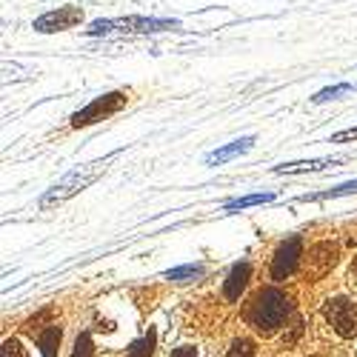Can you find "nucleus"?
Here are the masks:
<instances>
[{
	"label": "nucleus",
	"mask_w": 357,
	"mask_h": 357,
	"mask_svg": "<svg viewBox=\"0 0 357 357\" xmlns=\"http://www.w3.org/2000/svg\"><path fill=\"white\" fill-rule=\"evenodd\" d=\"M200 275H203V266L189 263V266H177V269H169V272H166V280H174V283H192V280H197Z\"/></svg>",
	"instance_id": "obj_15"
},
{
	"label": "nucleus",
	"mask_w": 357,
	"mask_h": 357,
	"mask_svg": "<svg viewBox=\"0 0 357 357\" xmlns=\"http://www.w3.org/2000/svg\"><path fill=\"white\" fill-rule=\"evenodd\" d=\"M169 29H181L177 20H163V17H121V20H95L86 29L89 38L100 35H155V32H169Z\"/></svg>",
	"instance_id": "obj_3"
},
{
	"label": "nucleus",
	"mask_w": 357,
	"mask_h": 357,
	"mask_svg": "<svg viewBox=\"0 0 357 357\" xmlns=\"http://www.w3.org/2000/svg\"><path fill=\"white\" fill-rule=\"evenodd\" d=\"M249 278H252V266H249L246 260H241V263L231 266V272H229V278H226V283H223V294H226L229 303L241 301L243 289L249 286Z\"/></svg>",
	"instance_id": "obj_9"
},
{
	"label": "nucleus",
	"mask_w": 357,
	"mask_h": 357,
	"mask_svg": "<svg viewBox=\"0 0 357 357\" xmlns=\"http://www.w3.org/2000/svg\"><path fill=\"white\" fill-rule=\"evenodd\" d=\"M357 192V181H349V183H340V186H335V189H329V192H320V195H303L301 200H332V197H343V195H354Z\"/></svg>",
	"instance_id": "obj_17"
},
{
	"label": "nucleus",
	"mask_w": 357,
	"mask_h": 357,
	"mask_svg": "<svg viewBox=\"0 0 357 357\" xmlns=\"http://www.w3.org/2000/svg\"><path fill=\"white\" fill-rule=\"evenodd\" d=\"M337 263V246L332 243H317L309 249V257H306V269H309V278H323L326 272H332V266Z\"/></svg>",
	"instance_id": "obj_8"
},
{
	"label": "nucleus",
	"mask_w": 357,
	"mask_h": 357,
	"mask_svg": "<svg viewBox=\"0 0 357 357\" xmlns=\"http://www.w3.org/2000/svg\"><path fill=\"white\" fill-rule=\"evenodd\" d=\"M329 166H340V160L335 158H320V160H297V163H280L272 172L275 174H309V172H323Z\"/></svg>",
	"instance_id": "obj_11"
},
{
	"label": "nucleus",
	"mask_w": 357,
	"mask_h": 357,
	"mask_svg": "<svg viewBox=\"0 0 357 357\" xmlns=\"http://www.w3.org/2000/svg\"><path fill=\"white\" fill-rule=\"evenodd\" d=\"M0 357H29L26 346L17 340V337H6L3 340V351H0Z\"/></svg>",
	"instance_id": "obj_20"
},
{
	"label": "nucleus",
	"mask_w": 357,
	"mask_h": 357,
	"mask_svg": "<svg viewBox=\"0 0 357 357\" xmlns=\"http://www.w3.org/2000/svg\"><path fill=\"white\" fill-rule=\"evenodd\" d=\"M117 158V152L114 155H109V158H103V160H95V163H86V166H77V169H72L63 181H57L43 197H40V209L46 212V209H54V206H61V203H66L69 197H75L77 192H83V189H89L92 186L98 177L106 172V166L112 163Z\"/></svg>",
	"instance_id": "obj_2"
},
{
	"label": "nucleus",
	"mask_w": 357,
	"mask_h": 357,
	"mask_svg": "<svg viewBox=\"0 0 357 357\" xmlns=\"http://www.w3.org/2000/svg\"><path fill=\"white\" fill-rule=\"evenodd\" d=\"M72 357H95V343H92V335H89V332H83V335H77V340H75V351H72Z\"/></svg>",
	"instance_id": "obj_19"
},
{
	"label": "nucleus",
	"mask_w": 357,
	"mask_h": 357,
	"mask_svg": "<svg viewBox=\"0 0 357 357\" xmlns=\"http://www.w3.org/2000/svg\"><path fill=\"white\" fill-rule=\"evenodd\" d=\"M291 314V297L286 291H280L278 286H269V289H260L252 301L246 303L243 309V317L252 329L263 337L275 335L280 326H286Z\"/></svg>",
	"instance_id": "obj_1"
},
{
	"label": "nucleus",
	"mask_w": 357,
	"mask_h": 357,
	"mask_svg": "<svg viewBox=\"0 0 357 357\" xmlns=\"http://www.w3.org/2000/svg\"><path fill=\"white\" fill-rule=\"evenodd\" d=\"M351 140H357V126H351V129H343V132L332 135V140H329V143H351Z\"/></svg>",
	"instance_id": "obj_21"
},
{
	"label": "nucleus",
	"mask_w": 357,
	"mask_h": 357,
	"mask_svg": "<svg viewBox=\"0 0 357 357\" xmlns=\"http://www.w3.org/2000/svg\"><path fill=\"white\" fill-rule=\"evenodd\" d=\"M126 103H129V95L126 92L100 95V98H95L89 106H83L80 112L72 114V129H86V126H92V123H100V121H106V117L117 114L121 109H126Z\"/></svg>",
	"instance_id": "obj_4"
},
{
	"label": "nucleus",
	"mask_w": 357,
	"mask_h": 357,
	"mask_svg": "<svg viewBox=\"0 0 357 357\" xmlns=\"http://www.w3.org/2000/svg\"><path fill=\"white\" fill-rule=\"evenodd\" d=\"M351 83H337V86H329V89H320V92L312 98V103H326V100H335V98H340V95H346V92H351Z\"/></svg>",
	"instance_id": "obj_18"
},
{
	"label": "nucleus",
	"mask_w": 357,
	"mask_h": 357,
	"mask_svg": "<svg viewBox=\"0 0 357 357\" xmlns=\"http://www.w3.org/2000/svg\"><path fill=\"white\" fill-rule=\"evenodd\" d=\"M252 146H255V137H241V140H231V143H226V146H220V149H215V152L206 155V163H209V166L229 163V160H234L237 155L249 152Z\"/></svg>",
	"instance_id": "obj_10"
},
{
	"label": "nucleus",
	"mask_w": 357,
	"mask_h": 357,
	"mask_svg": "<svg viewBox=\"0 0 357 357\" xmlns=\"http://www.w3.org/2000/svg\"><path fill=\"white\" fill-rule=\"evenodd\" d=\"M169 357H197V351L192 346H181V349H174Z\"/></svg>",
	"instance_id": "obj_22"
},
{
	"label": "nucleus",
	"mask_w": 357,
	"mask_h": 357,
	"mask_svg": "<svg viewBox=\"0 0 357 357\" xmlns=\"http://www.w3.org/2000/svg\"><path fill=\"white\" fill-rule=\"evenodd\" d=\"M257 354V343L252 337H234L226 357H255Z\"/></svg>",
	"instance_id": "obj_16"
},
{
	"label": "nucleus",
	"mask_w": 357,
	"mask_h": 357,
	"mask_svg": "<svg viewBox=\"0 0 357 357\" xmlns=\"http://www.w3.org/2000/svg\"><path fill=\"white\" fill-rule=\"evenodd\" d=\"M323 317L335 329V335H340L343 340L357 337V303L349 301V297H335V301H326Z\"/></svg>",
	"instance_id": "obj_5"
},
{
	"label": "nucleus",
	"mask_w": 357,
	"mask_h": 357,
	"mask_svg": "<svg viewBox=\"0 0 357 357\" xmlns=\"http://www.w3.org/2000/svg\"><path fill=\"white\" fill-rule=\"evenodd\" d=\"M275 200L272 192H257V195H246V197H234L223 206V212H237V209H249V206H260V203H269Z\"/></svg>",
	"instance_id": "obj_13"
},
{
	"label": "nucleus",
	"mask_w": 357,
	"mask_h": 357,
	"mask_svg": "<svg viewBox=\"0 0 357 357\" xmlns=\"http://www.w3.org/2000/svg\"><path fill=\"white\" fill-rule=\"evenodd\" d=\"M301 257H303V237L301 234L286 237V241L275 249V257H272V269H269L272 280L275 283L289 280L297 266H301Z\"/></svg>",
	"instance_id": "obj_6"
},
{
	"label": "nucleus",
	"mask_w": 357,
	"mask_h": 357,
	"mask_svg": "<svg viewBox=\"0 0 357 357\" xmlns=\"http://www.w3.org/2000/svg\"><path fill=\"white\" fill-rule=\"evenodd\" d=\"M155 343H158V335H155V329H149L140 340H135L126 349V357H152L155 354Z\"/></svg>",
	"instance_id": "obj_14"
},
{
	"label": "nucleus",
	"mask_w": 357,
	"mask_h": 357,
	"mask_svg": "<svg viewBox=\"0 0 357 357\" xmlns=\"http://www.w3.org/2000/svg\"><path fill=\"white\" fill-rule=\"evenodd\" d=\"M61 337H63V329L57 323H49L46 329L38 335V349L43 357H57V349H61Z\"/></svg>",
	"instance_id": "obj_12"
},
{
	"label": "nucleus",
	"mask_w": 357,
	"mask_h": 357,
	"mask_svg": "<svg viewBox=\"0 0 357 357\" xmlns=\"http://www.w3.org/2000/svg\"><path fill=\"white\" fill-rule=\"evenodd\" d=\"M80 20H83V9H77V6H61V9H52V12L40 15L35 20V32H40V35L66 32V29H75Z\"/></svg>",
	"instance_id": "obj_7"
}]
</instances>
